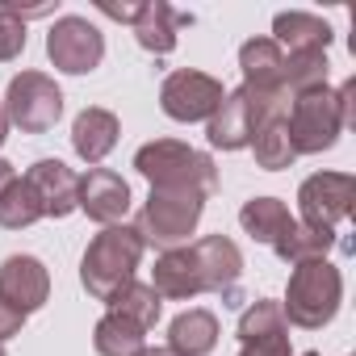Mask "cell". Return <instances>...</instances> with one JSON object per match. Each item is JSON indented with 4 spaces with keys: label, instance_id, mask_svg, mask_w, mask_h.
Listing matches in <instances>:
<instances>
[{
    "label": "cell",
    "instance_id": "6da1fadb",
    "mask_svg": "<svg viewBox=\"0 0 356 356\" xmlns=\"http://www.w3.org/2000/svg\"><path fill=\"white\" fill-rule=\"evenodd\" d=\"M352 97H356V80H348L339 92L331 88H314L289 101L285 113V130L293 143V155H318L331 151L339 130L352 122Z\"/></svg>",
    "mask_w": 356,
    "mask_h": 356
},
{
    "label": "cell",
    "instance_id": "7a4b0ae2",
    "mask_svg": "<svg viewBox=\"0 0 356 356\" xmlns=\"http://www.w3.org/2000/svg\"><path fill=\"white\" fill-rule=\"evenodd\" d=\"M143 252H147V243L138 239L134 227H122V222H118V227H105V231L88 243V252H84V260H80V281H84V289H88L97 302H109L122 285L134 281V268H138Z\"/></svg>",
    "mask_w": 356,
    "mask_h": 356
},
{
    "label": "cell",
    "instance_id": "3957f363",
    "mask_svg": "<svg viewBox=\"0 0 356 356\" xmlns=\"http://www.w3.org/2000/svg\"><path fill=\"white\" fill-rule=\"evenodd\" d=\"M134 168L151 181V189H197L206 197L218 189L214 159L206 151H193L189 143H176V138L143 143L134 155Z\"/></svg>",
    "mask_w": 356,
    "mask_h": 356
},
{
    "label": "cell",
    "instance_id": "277c9868",
    "mask_svg": "<svg viewBox=\"0 0 356 356\" xmlns=\"http://www.w3.org/2000/svg\"><path fill=\"white\" fill-rule=\"evenodd\" d=\"M339 302H343V277H339V268L331 260H314V264H298L293 268L285 302H281V314L293 327L318 331V327H327L335 318Z\"/></svg>",
    "mask_w": 356,
    "mask_h": 356
},
{
    "label": "cell",
    "instance_id": "5b68a950",
    "mask_svg": "<svg viewBox=\"0 0 356 356\" xmlns=\"http://www.w3.org/2000/svg\"><path fill=\"white\" fill-rule=\"evenodd\" d=\"M202 210H206V193H197V189H151L147 206L138 210L134 231L143 243L172 252L197 231Z\"/></svg>",
    "mask_w": 356,
    "mask_h": 356
},
{
    "label": "cell",
    "instance_id": "8992f818",
    "mask_svg": "<svg viewBox=\"0 0 356 356\" xmlns=\"http://www.w3.org/2000/svg\"><path fill=\"white\" fill-rule=\"evenodd\" d=\"M5 118L9 126H17L22 134H47L59 118H63V92L47 72H22L9 80L5 92Z\"/></svg>",
    "mask_w": 356,
    "mask_h": 356
},
{
    "label": "cell",
    "instance_id": "52a82bcc",
    "mask_svg": "<svg viewBox=\"0 0 356 356\" xmlns=\"http://www.w3.org/2000/svg\"><path fill=\"white\" fill-rule=\"evenodd\" d=\"M222 80L206 76V72H193V67H181L172 72L163 84H159V109L172 118V122H210L214 109L222 105Z\"/></svg>",
    "mask_w": 356,
    "mask_h": 356
},
{
    "label": "cell",
    "instance_id": "ba28073f",
    "mask_svg": "<svg viewBox=\"0 0 356 356\" xmlns=\"http://www.w3.org/2000/svg\"><path fill=\"white\" fill-rule=\"evenodd\" d=\"M47 55L59 72L84 76L105 59V38L88 17H59L47 34Z\"/></svg>",
    "mask_w": 356,
    "mask_h": 356
},
{
    "label": "cell",
    "instance_id": "9c48e42d",
    "mask_svg": "<svg viewBox=\"0 0 356 356\" xmlns=\"http://www.w3.org/2000/svg\"><path fill=\"white\" fill-rule=\"evenodd\" d=\"M189 252H193L197 273H202V293L210 289V293L222 298V306H239L243 302V289H239V281H243V252L235 248V239L206 235Z\"/></svg>",
    "mask_w": 356,
    "mask_h": 356
},
{
    "label": "cell",
    "instance_id": "30bf717a",
    "mask_svg": "<svg viewBox=\"0 0 356 356\" xmlns=\"http://www.w3.org/2000/svg\"><path fill=\"white\" fill-rule=\"evenodd\" d=\"M352 193H356V181L348 172H314V176H306L302 189H298L302 222L335 231V222L348 218V210H352Z\"/></svg>",
    "mask_w": 356,
    "mask_h": 356
},
{
    "label": "cell",
    "instance_id": "8fae6325",
    "mask_svg": "<svg viewBox=\"0 0 356 356\" xmlns=\"http://www.w3.org/2000/svg\"><path fill=\"white\" fill-rule=\"evenodd\" d=\"M51 298V273L38 256H9L0 264V302L22 314H34Z\"/></svg>",
    "mask_w": 356,
    "mask_h": 356
},
{
    "label": "cell",
    "instance_id": "7c38bea8",
    "mask_svg": "<svg viewBox=\"0 0 356 356\" xmlns=\"http://www.w3.org/2000/svg\"><path fill=\"white\" fill-rule=\"evenodd\" d=\"M26 185L42 202L47 218H67L72 210H80V176L63 159H38L26 172Z\"/></svg>",
    "mask_w": 356,
    "mask_h": 356
},
{
    "label": "cell",
    "instance_id": "4fadbf2b",
    "mask_svg": "<svg viewBox=\"0 0 356 356\" xmlns=\"http://www.w3.org/2000/svg\"><path fill=\"white\" fill-rule=\"evenodd\" d=\"M80 210L101 227H118L130 210V185L109 168H88L80 176Z\"/></svg>",
    "mask_w": 356,
    "mask_h": 356
},
{
    "label": "cell",
    "instance_id": "5bb4252c",
    "mask_svg": "<svg viewBox=\"0 0 356 356\" xmlns=\"http://www.w3.org/2000/svg\"><path fill=\"white\" fill-rule=\"evenodd\" d=\"M151 289L159 298H172V302H189L202 293V273H197V260L189 248H172L155 260V281Z\"/></svg>",
    "mask_w": 356,
    "mask_h": 356
},
{
    "label": "cell",
    "instance_id": "9a60e30c",
    "mask_svg": "<svg viewBox=\"0 0 356 356\" xmlns=\"http://www.w3.org/2000/svg\"><path fill=\"white\" fill-rule=\"evenodd\" d=\"M239 67H243V88L256 92H285L281 72H285V51L273 38H252L239 47Z\"/></svg>",
    "mask_w": 356,
    "mask_h": 356
},
{
    "label": "cell",
    "instance_id": "2e32d148",
    "mask_svg": "<svg viewBox=\"0 0 356 356\" xmlns=\"http://www.w3.org/2000/svg\"><path fill=\"white\" fill-rule=\"evenodd\" d=\"M214 343H218V318H214V310L193 306L185 314H176L172 327H168V348L176 356H210Z\"/></svg>",
    "mask_w": 356,
    "mask_h": 356
},
{
    "label": "cell",
    "instance_id": "e0dca14e",
    "mask_svg": "<svg viewBox=\"0 0 356 356\" xmlns=\"http://www.w3.org/2000/svg\"><path fill=\"white\" fill-rule=\"evenodd\" d=\"M181 26H193V17L176 13L172 5H163V0H151V5H143V17L134 22V38H138L143 51L168 55V51H176V30Z\"/></svg>",
    "mask_w": 356,
    "mask_h": 356
},
{
    "label": "cell",
    "instance_id": "ac0fdd59",
    "mask_svg": "<svg viewBox=\"0 0 356 356\" xmlns=\"http://www.w3.org/2000/svg\"><path fill=\"white\" fill-rule=\"evenodd\" d=\"M72 147L84 163H101L118 147V118L109 109H84L72 126Z\"/></svg>",
    "mask_w": 356,
    "mask_h": 356
},
{
    "label": "cell",
    "instance_id": "d6986e66",
    "mask_svg": "<svg viewBox=\"0 0 356 356\" xmlns=\"http://www.w3.org/2000/svg\"><path fill=\"white\" fill-rule=\"evenodd\" d=\"M273 34H277L273 42L281 51L289 47V55H298V51H327V42H331V26L323 17H314V13H277Z\"/></svg>",
    "mask_w": 356,
    "mask_h": 356
},
{
    "label": "cell",
    "instance_id": "ffe728a7",
    "mask_svg": "<svg viewBox=\"0 0 356 356\" xmlns=\"http://www.w3.org/2000/svg\"><path fill=\"white\" fill-rule=\"evenodd\" d=\"M239 227H243L256 243L277 248V239L293 227V218H289V206H285V202H277V197H252V202L239 210Z\"/></svg>",
    "mask_w": 356,
    "mask_h": 356
},
{
    "label": "cell",
    "instance_id": "44dd1931",
    "mask_svg": "<svg viewBox=\"0 0 356 356\" xmlns=\"http://www.w3.org/2000/svg\"><path fill=\"white\" fill-rule=\"evenodd\" d=\"M331 248H335V231H327V227H306V222L298 227V222H293V227L277 239V248H273V252H277L285 264H293V268H298V264L327 260V252H331Z\"/></svg>",
    "mask_w": 356,
    "mask_h": 356
},
{
    "label": "cell",
    "instance_id": "7402d4cb",
    "mask_svg": "<svg viewBox=\"0 0 356 356\" xmlns=\"http://www.w3.org/2000/svg\"><path fill=\"white\" fill-rule=\"evenodd\" d=\"M248 147L256 151V163L264 172H281V168H289L298 159L293 155V143H289V130H285V118H264L252 130V143Z\"/></svg>",
    "mask_w": 356,
    "mask_h": 356
},
{
    "label": "cell",
    "instance_id": "603a6c76",
    "mask_svg": "<svg viewBox=\"0 0 356 356\" xmlns=\"http://www.w3.org/2000/svg\"><path fill=\"white\" fill-rule=\"evenodd\" d=\"M92 348L101 356H138L147 348V331L138 323H130V318H122V314L109 310L97 323V331H92Z\"/></svg>",
    "mask_w": 356,
    "mask_h": 356
},
{
    "label": "cell",
    "instance_id": "cb8c5ba5",
    "mask_svg": "<svg viewBox=\"0 0 356 356\" xmlns=\"http://www.w3.org/2000/svg\"><path fill=\"white\" fill-rule=\"evenodd\" d=\"M327 51H298V55H285V72H281V88L289 97H302V92H314V88H327Z\"/></svg>",
    "mask_w": 356,
    "mask_h": 356
},
{
    "label": "cell",
    "instance_id": "d4e9b609",
    "mask_svg": "<svg viewBox=\"0 0 356 356\" xmlns=\"http://www.w3.org/2000/svg\"><path fill=\"white\" fill-rule=\"evenodd\" d=\"M109 310H113V314H122V318H130V323H138L143 331H151V327L159 323L163 298H159L151 285H143V281H130V285H122V289L109 298Z\"/></svg>",
    "mask_w": 356,
    "mask_h": 356
},
{
    "label": "cell",
    "instance_id": "484cf974",
    "mask_svg": "<svg viewBox=\"0 0 356 356\" xmlns=\"http://www.w3.org/2000/svg\"><path fill=\"white\" fill-rule=\"evenodd\" d=\"M38 218H47V214H42V202H38L34 189L26 185V176H22V181L13 176V181L0 189V227H5V231H26V227H34Z\"/></svg>",
    "mask_w": 356,
    "mask_h": 356
},
{
    "label": "cell",
    "instance_id": "4316f807",
    "mask_svg": "<svg viewBox=\"0 0 356 356\" xmlns=\"http://www.w3.org/2000/svg\"><path fill=\"white\" fill-rule=\"evenodd\" d=\"M285 331H289V323L281 314V302H273V298H260V302H252L239 314V339L243 343L248 339H264V335H285Z\"/></svg>",
    "mask_w": 356,
    "mask_h": 356
},
{
    "label": "cell",
    "instance_id": "83f0119b",
    "mask_svg": "<svg viewBox=\"0 0 356 356\" xmlns=\"http://www.w3.org/2000/svg\"><path fill=\"white\" fill-rule=\"evenodd\" d=\"M26 51V22L0 13V63H9Z\"/></svg>",
    "mask_w": 356,
    "mask_h": 356
},
{
    "label": "cell",
    "instance_id": "f1b7e54d",
    "mask_svg": "<svg viewBox=\"0 0 356 356\" xmlns=\"http://www.w3.org/2000/svg\"><path fill=\"white\" fill-rule=\"evenodd\" d=\"M239 356H289V335H264V339H248L239 348Z\"/></svg>",
    "mask_w": 356,
    "mask_h": 356
},
{
    "label": "cell",
    "instance_id": "f546056e",
    "mask_svg": "<svg viewBox=\"0 0 356 356\" xmlns=\"http://www.w3.org/2000/svg\"><path fill=\"white\" fill-rule=\"evenodd\" d=\"M97 9L105 13V17H113V22H138L143 17V5H113V0H97Z\"/></svg>",
    "mask_w": 356,
    "mask_h": 356
},
{
    "label": "cell",
    "instance_id": "4dcf8cb0",
    "mask_svg": "<svg viewBox=\"0 0 356 356\" xmlns=\"http://www.w3.org/2000/svg\"><path fill=\"white\" fill-rule=\"evenodd\" d=\"M22 323H26V314H22V310H13L9 302H0V343L13 339V335L22 331Z\"/></svg>",
    "mask_w": 356,
    "mask_h": 356
},
{
    "label": "cell",
    "instance_id": "1f68e13d",
    "mask_svg": "<svg viewBox=\"0 0 356 356\" xmlns=\"http://www.w3.org/2000/svg\"><path fill=\"white\" fill-rule=\"evenodd\" d=\"M9 181H13V163H9V159H0V189H5Z\"/></svg>",
    "mask_w": 356,
    "mask_h": 356
},
{
    "label": "cell",
    "instance_id": "d6a6232c",
    "mask_svg": "<svg viewBox=\"0 0 356 356\" xmlns=\"http://www.w3.org/2000/svg\"><path fill=\"white\" fill-rule=\"evenodd\" d=\"M138 356H176V352H172V348H143Z\"/></svg>",
    "mask_w": 356,
    "mask_h": 356
},
{
    "label": "cell",
    "instance_id": "836d02e7",
    "mask_svg": "<svg viewBox=\"0 0 356 356\" xmlns=\"http://www.w3.org/2000/svg\"><path fill=\"white\" fill-rule=\"evenodd\" d=\"M5 134H9V118H5V105H0V143H5Z\"/></svg>",
    "mask_w": 356,
    "mask_h": 356
},
{
    "label": "cell",
    "instance_id": "e575fe53",
    "mask_svg": "<svg viewBox=\"0 0 356 356\" xmlns=\"http://www.w3.org/2000/svg\"><path fill=\"white\" fill-rule=\"evenodd\" d=\"M0 356H9V352H5V343H0Z\"/></svg>",
    "mask_w": 356,
    "mask_h": 356
},
{
    "label": "cell",
    "instance_id": "d590c367",
    "mask_svg": "<svg viewBox=\"0 0 356 356\" xmlns=\"http://www.w3.org/2000/svg\"><path fill=\"white\" fill-rule=\"evenodd\" d=\"M302 356H318V352H302Z\"/></svg>",
    "mask_w": 356,
    "mask_h": 356
}]
</instances>
